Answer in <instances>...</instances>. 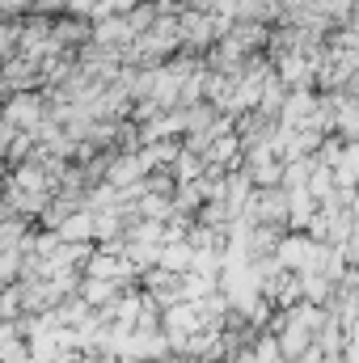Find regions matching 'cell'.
<instances>
[{
	"instance_id": "7a4b0ae2",
	"label": "cell",
	"mask_w": 359,
	"mask_h": 363,
	"mask_svg": "<svg viewBox=\"0 0 359 363\" xmlns=\"http://www.w3.org/2000/svg\"><path fill=\"white\" fill-rule=\"evenodd\" d=\"M34 9L38 13H60V9H68V0H34Z\"/></svg>"
},
{
	"instance_id": "6da1fadb",
	"label": "cell",
	"mask_w": 359,
	"mask_h": 363,
	"mask_svg": "<svg viewBox=\"0 0 359 363\" xmlns=\"http://www.w3.org/2000/svg\"><path fill=\"white\" fill-rule=\"evenodd\" d=\"M334 182L343 190H359V140H343V165L334 169Z\"/></svg>"
}]
</instances>
